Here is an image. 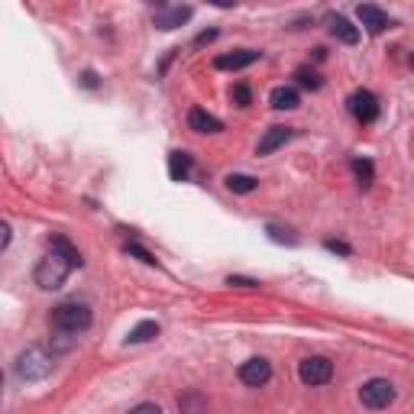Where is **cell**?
Returning a JSON list of instances; mask_svg holds the SVG:
<instances>
[{
  "label": "cell",
  "instance_id": "obj_1",
  "mask_svg": "<svg viewBox=\"0 0 414 414\" xmlns=\"http://www.w3.org/2000/svg\"><path fill=\"white\" fill-rule=\"evenodd\" d=\"M17 376L23 379V382H42V379L52 376V369H56V359L49 356L42 347H29L23 349L17 356Z\"/></svg>",
  "mask_w": 414,
  "mask_h": 414
},
{
  "label": "cell",
  "instance_id": "obj_2",
  "mask_svg": "<svg viewBox=\"0 0 414 414\" xmlns=\"http://www.w3.org/2000/svg\"><path fill=\"white\" fill-rule=\"evenodd\" d=\"M91 327V308L81 301H65L52 308V330L58 333H81Z\"/></svg>",
  "mask_w": 414,
  "mask_h": 414
},
{
  "label": "cell",
  "instance_id": "obj_3",
  "mask_svg": "<svg viewBox=\"0 0 414 414\" xmlns=\"http://www.w3.org/2000/svg\"><path fill=\"white\" fill-rule=\"evenodd\" d=\"M68 272H72V265H68L62 256L49 253L46 259L36 265V285H39V288H46V292H56V288L65 285Z\"/></svg>",
  "mask_w": 414,
  "mask_h": 414
},
{
  "label": "cell",
  "instance_id": "obj_4",
  "mask_svg": "<svg viewBox=\"0 0 414 414\" xmlns=\"http://www.w3.org/2000/svg\"><path fill=\"white\" fill-rule=\"evenodd\" d=\"M359 401L372 411H382L395 401V386L388 382V379H369L366 386L359 388Z\"/></svg>",
  "mask_w": 414,
  "mask_h": 414
},
{
  "label": "cell",
  "instance_id": "obj_5",
  "mask_svg": "<svg viewBox=\"0 0 414 414\" xmlns=\"http://www.w3.org/2000/svg\"><path fill=\"white\" fill-rule=\"evenodd\" d=\"M298 379H301L304 386H327L330 379H333V363H330L327 356L301 359V366H298Z\"/></svg>",
  "mask_w": 414,
  "mask_h": 414
},
{
  "label": "cell",
  "instance_id": "obj_6",
  "mask_svg": "<svg viewBox=\"0 0 414 414\" xmlns=\"http://www.w3.org/2000/svg\"><path fill=\"white\" fill-rule=\"evenodd\" d=\"M269 379H272V363H269V359H263V356L246 359L243 366H240V382H243V386L259 388V386H265Z\"/></svg>",
  "mask_w": 414,
  "mask_h": 414
},
{
  "label": "cell",
  "instance_id": "obj_7",
  "mask_svg": "<svg viewBox=\"0 0 414 414\" xmlns=\"http://www.w3.org/2000/svg\"><path fill=\"white\" fill-rule=\"evenodd\" d=\"M349 113L356 117L359 123H372L379 117V101L372 91H356V94H349Z\"/></svg>",
  "mask_w": 414,
  "mask_h": 414
},
{
  "label": "cell",
  "instance_id": "obj_8",
  "mask_svg": "<svg viewBox=\"0 0 414 414\" xmlns=\"http://www.w3.org/2000/svg\"><path fill=\"white\" fill-rule=\"evenodd\" d=\"M253 62H259V52H256V49H236V52H224V56H217L214 68H220V72H240V68L253 65Z\"/></svg>",
  "mask_w": 414,
  "mask_h": 414
},
{
  "label": "cell",
  "instance_id": "obj_9",
  "mask_svg": "<svg viewBox=\"0 0 414 414\" xmlns=\"http://www.w3.org/2000/svg\"><path fill=\"white\" fill-rule=\"evenodd\" d=\"M359 13V23L369 29V33H382V29L392 26V19H388L386 10H379L376 3H363V7L356 10Z\"/></svg>",
  "mask_w": 414,
  "mask_h": 414
},
{
  "label": "cell",
  "instance_id": "obj_10",
  "mask_svg": "<svg viewBox=\"0 0 414 414\" xmlns=\"http://www.w3.org/2000/svg\"><path fill=\"white\" fill-rule=\"evenodd\" d=\"M292 140V126H269V130H265V136L263 140H259V156H272L275 149H279V146H285V142Z\"/></svg>",
  "mask_w": 414,
  "mask_h": 414
},
{
  "label": "cell",
  "instance_id": "obj_11",
  "mask_svg": "<svg viewBox=\"0 0 414 414\" xmlns=\"http://www.w3.org/2000/svg\"><path fill=\"white\" fill-rule=\"evenodd\" d=\"M49 246H52V253H56V256H62V259H65V263L72 265V269H81V263H85V259H81V253H78L75 246H72V240H68V236H62V233H52V240H49Z\"/></svg>",
  "mask_w": 414,
  "mask_h": 414
},
{
  "label": "cell",
  "instance_id": "obj_12",
  "mask_svg": "<svg viewBox=\"0 0 414 414\" xmlns=\"http://www.w3.org/2000/svg\"><path fill=\"white\" fill-rule=\"evenodd\" d=\"M191 19V7H165L156 13V26L159 29H175L181 23H188Z\"/></svg>",
  "mask_w": 414,
  "mask_h": 414
},
{
  "label": "cell",
  "instance_id": "obj_13",
  "mask_svg": "<svg viewBox=\"0 0 414 414\" xmlns=\"http://www.w3.org/2000/svg\"><path fill=\"white\" fill-rule=\"evenodd\" d=\"M188 126H191L194 133H220V130H224V123L217 120L214 113L201 110V107H194V110L188 113Z\"/></svg>",
  "mask_w": 414,
  "mask_h": 414
},
{
  "label": "cell",
  "instance_id": "obj_14",
  "mask_svg": "<svg viewBox=\"0 0 414 414\" xmlns=\"http://www.w3.org/2000/svg\"><path fill=\"white\" fill-rule=\"evenodd\" d=\"M269 104H272L275 110H295L298 104H301V97H298V91L295 88H275L272 94H269Z\"/></svg>",
  "mask_w": 414,
  "mask_h": 414
},
{
  "label": "cell",
  "instance_id": "obj_15",
  "mask_svg": "<svg viewBox=\"0 0 414 414\" xmlns=\"http://www.w3.org/2000/svg\"><path fill=\"white\" fill-rule=\"evenodd\" d=\"M330 33H333V39L347 42V46H356V42H359V29L353 26L347 17H337V19H333V23H330Z\"/></svg>",
  "mask_w": 414,
  "mask_h": 414
},
{
  "label": "cell",
  "instance_id": "obj_16",
  "mask_svg": "<svg viewBox=\"0 0 414 414\" xmlns=\"http://www.w3.org/2000/svg\"><path fill=\"white\" fill-rule=\"evenodd\" d=\"M191 172V156L188 152H172L169 156V175L175 181H185Z\"/></svg>",
  "mask_w": 414,
  "mask_h": 414
},
{
  "label": "cell",
  "instance_id": "obj_17",
  "mask_svg": "<svg viewBox=\"0 0 414 414\" xmlns=\"http://www.w3.org/2000/svg\"><path fill=\"white\" fill-rule=\"evenodd\" d=\"M159 337V324L156 320H142V324H136V327L130 330V337H126V343H149V340Z\"/></svg>",
  "mask_w": 414,
  "mask_h": 414
},
{
  "label": "cell",
  "instance_id": "obj_18",
  "mask_svg": "<svg viewBox=\"0 0 414 414\" xmlns=\"http://www.w3.org/2000/svg\"><path fill=\"white\" fill-rule=\"evenodd\" d=\"M226 188L233 194H249V191L259 188V179H253V175H226Z\"/></svg>",
  "mask_w": 414,
  "mask_h": 414
},
{
  "label": "cell",
  "instance_id": "obj_19",
  "mask_svg": "<svg viewBox=\"0 0 414 414\" xmlns=\"http://www.w3.org/2000/svg\"><path fill=\"white\" fill-rule=\"evenodd\" d=\"M353 172H356V179H359L363 188L372 185V162H369V159H353Z\"/></svg>",
  "mask_w": 414,
  "mask_h": 414
},
{
  "label": "cell",
  "instance_id": "obj_20",
  "mask_svg": "<svg viewBox=\"0 0 414 414\" xmlns=\"http://www.w3.org/2000/svg\"><path fill=\"white\" fill-rule=\"evenodd\" d=\"M295 78H298V85L310 88V91H317V88L324 85V81H320V75H317V72H310V68H298V72H295Z\"/></svg>",
  "mask_w": 414,
  "mask_h": 414
},
{
  "label": "cell",
  "instance_id": "obj_21",
  "mask_svg": "<svg viewBox=\"0 0 414 414\" xmlns=\"http://www.w3.org/2000/svg\"><path fill=\"white\" fill-rule=\"evenodd\" d=\"M126 253H130V256H136V259H142V263H146V265H156V256H152L149 249H142V246H136V243H130V246H126Z\"/></svg>",
  "mask_w": 414,
  "mask_h": 414
},
{
  "label": "cell",
  "instance_id": "obj_22",
  "mask_svg": "<svg viewBox=\"0 0 414 414\" xmlns=\"http://www.w3.org/2000/svg\"><path fill=\"white\" fill-rule=\"evenodd\" d=\"M265 230H269V236H272L275 243H288V246L295 243V236H288V230H282V226H275V224H269V226H265Z\"/></svg>",
  "mask_w": 414,
  "mask_h": 414
},
{
  "label": "cell",
  "instance_id": "obj_23",
  "mask_svg": "<svg viewBox=\"0 0 414 414\" xmlns=\"http://www.w3.org/2000/svg\"><path fill=\"white\" fill-rule=\"evenodd\" d=\"M233 101H236V107H249V88H246V85H236V88H233Z\"/></svg>",
  "mask_w": 414,
  "mask_h": 414
},
{
  "label": "cell",
  "instance_id": "obj_24",
  "mask_svg": "<svg viewBox=\"0 0 414 414\" xmlns=\"http://www.w3.org/2000/svg\"><path fill=\"white\" fill-rule=\"evenodd\" d=\"M130 414H162V408L152 405V401H142V405H136Z\"/></svg>",
  "mask_w": 414,
  "mask_h": 414
},
{
  "label": "cell",
  "instance_id": "obj_25",
  "mask_svg": "<svg viewBox=\"0 0 414 414\" xmlns=\"http://www.w3.org/2000/svg\"><path fill=\"white\" fill-rule=\"evenodd\" d=\"M179 405L185 408L188 414H194V411H198V405H201V398H198V395H191V398H185V401H179Z\"/></svg>",
  "mask_w": 414,
  "mask_h": 414
},
{
  "label": "cell",
  "instance_id": "obj_26",
  "mask_svg": "<svg viewBox=\"0 0 414 414\" xmlns=\"http://www.w3.org/2000/svg\"><path fill=\"white\" fill-rule=\"evenodd\" d=\"M226 285H243V288H256L259 282H253V279H240V275H230V279H226Z\"/></svg>",
  "mask_w": 414,
  "mask_h": 414
},
{
  "label": "cell",
  "instance_id": "obj_27",
  "mask_svg": "<svg viewBox=\"0 0 414 414\" xmlns=\"http://www.w3.org/2000/svg\"><path fill=\"white\" fill-rule=\"evenodd\" d=\"M327 249H330V253H343V256H349V246H347V243H337V240H327Z\"/></svg>",
  "mask_w": 414,
  "mask_h": 414
},
{
  "label": "cell",
  "instance_id": "obj_28",
  "mask_svg": "<svg viewBox=\"0 0 414 414\" xmlns=\"http://www.w3.org/2000/svg\"><path fill=\"white\" fill-rule=\"evenodd\" d=\"M210 39H217V29H207V33H201V36H198V46H207Z\"/></svg>",
  "mask_w": 414,
  "mask_h": 414
},
{
  "label": "cell",
  "instance_id": "obj_29",
  "mask_svg": "<svg viewBox=\"0 0 414 414\" xmlns=\"http://www.w3.org/2000/svg\"><path fill=\"white\" fill-rule=\"evenodd\" d=\"M0 233H3V236H0V246L7 249V246H10V224H3V230H0Z\"/></svg>",
  "mask_w": 414,
  "mask_h": 414
},
{
  "label": "cell",
  "instance_id": "obj_30",
  "mask_svg": "<svg viewBox=\"0 0 414 414\" xmlns=\"http://www.w3.org/2000/svg\"><path fill=\"white\" fill-rule=\"evenodd\" d=\"M85 85H88V88H94V85H97V78H94V72H85Z\"/></svg>",
  "mask_w": 414,
  "mask_h": 414
}]
</instances>
